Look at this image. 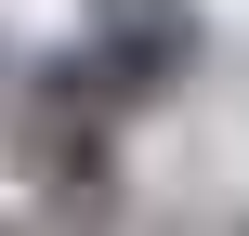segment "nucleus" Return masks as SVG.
<instances>
[{
  "mask_svg": "<svg viewBox=\"0 0 249 236\" xmlns=\"http://www.w3.org/2000/svg\"><path fill=\"white\" fill-rule=\"evenodd\" d=\"M92 66H105L118 105L131 92H171L197 66V0H92Z\"/></svg>",
  "mask_w": 249,
  "mask_h": 236,
  "instance_id": "f257e3e1",
  "label": "nucleus"
},
{
  "mask_svg": "<svg viewBox=\"0 0 249 236\" xmlns=\"http://www.w3.org/2000/svg\"><path fill=\"white\" fill-rule=\"evenodd\" d=\"M236 236H249V223H236Z\"/></svg>",
  "mask_w": 249,
  "mask_h": 236,
  "instance_id": "f03ea898",
  "label": "nucleus"
}]
</instances>
